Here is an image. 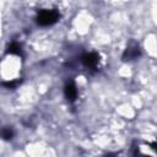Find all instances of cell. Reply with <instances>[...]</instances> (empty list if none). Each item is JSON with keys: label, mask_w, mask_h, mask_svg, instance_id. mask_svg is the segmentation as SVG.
Returning <instances> with one entry per match:
<instances>
[{"label": "cell", "mask_w": 157, "mask_h": 157, "mask_svg": "<svg viewBox=\"0 0 157 157\" xmlns=\"http://www.w3.org/2000/svg\"><path fill=\"white\" fill-rule=\"evenodd\" d=\"M2 136H4V139H11V136H12V130L11 129H4L2 130Z\"/></svg>", "instance_id": "5b68a950"}, {"label": "cell", "mask_w": 157, "mask_h": 157, "mask_svg": "<svg viewBox=\"0 0 157 157\" xmlns=\"http://www.w3.org/2000/svg\"><path fill=\"white\" fill-rule=\"evenodd\" d=\"M139 55H140L139 45L134 44V45H129V47L125 49L123 58H124V60H134V59H136Z\"/></svg>", "instance_id": "3957f363"}, {"label": "cell", "mask_w": 157, "mask_h": 157, "mask_svg": "<svg viewBox=\"0 0 157 157\" xmlns=\"http://www.w3.org/2000/svg\"><path fill=\"white\" fill-rule=\"evenodd\" d=\"M36 20L40 26H50L59 20V12L56 10H42Z\"/></svg>", "instance_id": "6da1fadb"}, {"label": "cell", "mask_w": 157, "mask_h": 157, "mask_svg": "<svg viewBox=\"0 0 157 157\" xmlns=\"http://www.w3.org/2000/svg\"><path fill=\"white\" fill-rule=\"evenodd\" d=\"M65 96L67 98V101L70 102H74L77 97V90H76V86L74 82H69L66 86H65Z\"/></svg>", "instance_id": "277c9868"}, {"label": "cell", "mask_w": 157, "mask_h": 157, "mask_svg": "<svg viewBox=\"0 0 157 157\" xmlns=\"http://www.w3.org/2000/svg\"><path fill=\"white\" fill-rule=\"evenodd\" d=\"M81 63L83 64L85 67L90 69V70H97L98 67V63H99V56L97 53H85L81 56Z\"/></svg>", "instance_id": "7a4b0ae2"}]
</instances>
